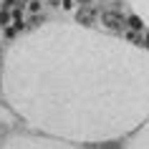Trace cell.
<instances>
[{
    "label": "cell",
    "instance_id": "obj_15",
    "mask_svg": "<svg viewBox=\"0 0 149 149\" xmlns=\"http://www.w3.org/2000/svg\"><path fill=\"white\" fill-rule=\"evenodd\" d=\"M76 3H81V5H84V3H86V5H91V0H76Z\"/></svg>",
    "mask_w": 149,
    "mask_h": 149
},
{
    "label": "cell",
    "instance_id": "obj_5",
    "mask_svg": "<svg viewBox=\"0 0 149 149\" xmlns=\"http://www.w3.org/2000/svg\"><path fill=\"white\" fill-rule=\"evenodd\" d=\"M76 25H84V28L94 25V10H91V5H86V8H81L76 13Z\"/></svg>",
    "mask_w": 149,
    "mask_h": 149
},
{
    "label": "cell",
    "instance_id": "obj_16",
    "mask_svg": "<svg viewBox=\"0 0 149 149\" xmlns=\"http://www.w3.org/2000/svg\"><path fill=\"white\" fill-rule=\"evenodd\" d=\"M38 3H43V0H38Z\"/></svg>",
    "mask_w": 149,
    "mask_h": 149
},
{
    "label": "cell",
    "instance_id": "obj_14",
    "mask_svg": "<svg viewBox=\"0 0 149 149\" xmlns=\"http://www.w3.org/2000/svg\"><path fill=\"white\" fill-rule=\"evenodd\" d=\"M99 149H121V147H116V144H106V147H99Z\"/></svg>",
    "mask_w": 149,
    "mask_h": 149
},
{
    "label": "cell",
    "instance_id": "obj_10",
    "mask_svg": "<svg viewBox=\"0 0 149 149\" xmlns=\"http://www.w3.org/2000/svg\"><path fill=\"white\" fill-rule=\"evenodd\" d=\"M0 25H3V28H8V25H10V13H8V10H0Z\"/></svg>",
    "mask_w": 149,
    "mask_h": 149
},
{
    "label": "cell",
    "instance_id": "obj_2",
    "mask_svg": "<svg viewBox=\"0 0 149 149\" xmlns=\"http://www.w3.org/2000/svg\"><path fill=\"white\" fill-rule=\"evenodd\" d=\"M0 149H73V147L56 139H43V136H10Z\"/></svg>",
    "mask_w": 149,
    "mask_h": 149
},
{
    "label": "cell",
    "instance_id": "obj_8",
    "mask_svg": "<svg viewBox=\"0 0 149 149\" xmlns=\"http://www.w3.org/2000/svg\"><path fill=\"white\" fill-rule=\"evenodd\" d=\"M40 10H43V5H40L38 0H28V13H31V15H38Z\"/></svg>",
    "mask_w": 149,
    "mask_h": 149
},
{
    "label": "cell",
    "instance_id": "obj_4",
    "mask_svg": "<svg viewBox=\"0 0 149 149\" xmlns=\"http://www.w3.org/2000/svg\"><path fill=\"white\" fill-rule=\"evenodd\" d=\"M132 147H134V149H149V119L144 121V126H141L139 132H136Z\"/></svg>",
    "mask_w": 149,
    "mask_h": 149
},
{
    "label": "cell",
    "instance_id": "obj_13",
    "mask_svg": "<svg viewBox=\"0 0 149 149\" xmlns=\"http://www.w3.org/2000/svg\"><path fill=\"white\" fill-rule=\"evenodd\" d=\"M13 3H15V0H3V10H8L10 5H13Z\"/></svg>",
    "mask_w": 149,
    "mask_h": 149
},
{
    "label": "cell",
    "instance_id": "obj_9",
    "mask_svg": "<svg viewBox=\"0 0 149 149\" xmlns=\"http://www.w3.org/2000/svg\"><path fill=\"white\" fill-rule=\"evenodd\" d=\"M61 8L66 13H76V0H61Z\"/></svg>",
    "mask_w": 149,
    "mask_h": 149
},
{
    "label": "cell",
    "instance_id": "obj_3",
    "mask_svg": "<svg viewBox=\"0 0 149 149\" xmlns=\"http://www.w3.org/2000/svg\"><path fill=\"white\" fill-rule=\"evenodd\" d=\"M101 25L109 28V31H121V28H124V18L119 15V13L106 10V13H101Z\"/></svg>",
    "mask_w": 149,
    "mask_h": 149
},
{
    "label": "cell",
    "instance_id": "obj_12",
    "mask_svg": "<svg viewBox=\"0 0 149 149\" xmlns=\"http://www.w3.org/2000/svg\"><path fill=\"white\" fill-rule=\"evenodd\" d=\"M141 46H144V51L149 53V33H147V36H141Z\"/></svg>",
    "mask_w": 149,
    "mask_h": 149
},
{
    "label": "cell",
    "instance_id": "obj_11",
    "mask_svg": "<svg viewBox=\"0 0 149 149\" xmlns=\"http://www.w3.org/2000/svg\"><path fill=\"white\" fill-rule=\"evenodd\" d=\"M3 36H5V38H15V28H13V25L3 28Z\"/></svg>",
    "mask_w": 149,
    "mask_h": 149
},
{
    "label": "cell",
    "instance_id": "obj_1",
    "mask_svg": "<svg viewBox=\"0 0 149 149\" xmlns=\"http://www.w3.org/2000/svg\"><path fill=\"white\" fill-rule=\"evenodd\" d=\"M0 91L51 136L116 139L149 119V53L84 25L51 23L10 46Z\"/></svg>",
    "mask_w": 149,
    "mask_h": 149
},
{
    "label": "cell",
    "instance_id": "obj_7",
    "mask_svg": "<svg viewBox=\"0 0 149 149\" xmlns=\"http://www.w3.org/2000/svg\"><path fill=\"white\" fill-rule=\"evenodd\" d=\"M124 23L129 25V31H132V33H139V31H144V23H141V18H139V15H129V18L124 20Z\"/></svg>",
    "mask_w": 149,
    "mask_h": 149
},
{
    "label": "cell",
    "instance_id": "obj_6",
    "mask_svg": "<svg viewBox=\"0 0 149 149\" xmlns=\"http://www.w3.org/2000/svg\"><path fill=\"white\" fill-rule=\"evenodd\" d=\"M132 3V8L136 10L134 15L141 18V23H149V0H129Z\"/></svg>",
    "mask_w": 149,
    "mask_h": 149
}]
</instances>
